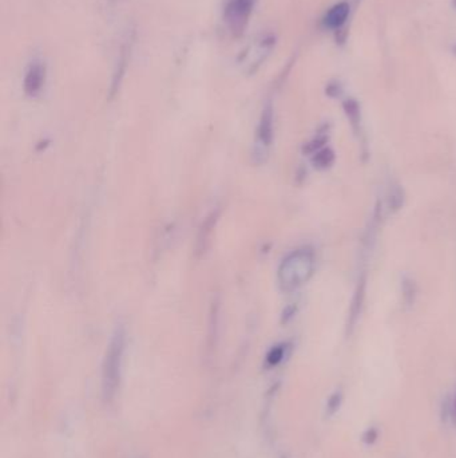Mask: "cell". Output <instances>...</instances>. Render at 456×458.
Returning <instances> with one entry per match:
<instances>
[{
	"instance_id": "cell-1",
	"label": "cell",
	"mask_w": 456,
	"mask_h": 458,
	"mask_svg": "<svg viewBox=\"0 0 456 458\" xmlns=\"http://www.w3.org/2000/svg\"><path fill=\"white\" fill-rule=\"evenodd\" d=\"M316 267L314 253L310 248H298L288 253L277 270V282L283 291L298 290L310 282Z\"/></svg>"
},
{
	"instance_id": "cell-2",
	"label": "cell",
	"mask_w": 456,
	"mask_h": 458,
	"mask_svg": "<svg viewBox=\"0 0 456 458\" xmlns=\"http://www.w3.org/2000/svg\"><path fill=\"white\" fill-rule=\"evenodd\" d=\"M126 333L124 326H117L110 338L102 369V393L104 402L110 403L115 398L121 382V373L124 366Z\"/></svg>"
},
{
	"instance_id": "cell-3",
	"label": "cell",
	"mask_w": 456,
	"mask_h": 458,
	"mask_svg": "<svg viewBox=\"0 0 456 458\" xmlns=\"http://www.w3.org/2000/svg\"><path fill=\"white\" fill-rule=\"evenodd\" d=\"M256 0H227L224 7V23L229 34L238 38L248 27Z\"/></svg>"
},
{
	"instance_id": "cell-4",
	"label": "cell",
	"mask_w": 456,
	"mask_h": 458,
	"mask_svg": "<svg viewBox=\"0 0 456 458\" xmlns=\"http://www.w3.org/2000/svg\"><path fill=\"white\" fill-rule=\"evenodd\" d=\"M273 107L268 104L260 117L258 125L256 129V137L253 144V156L257 163H264L269 156L270 146L274 137V118Z\"/></svg>"
},
{
	"instance_id": "cell-5",
	"label": "cell",
	"mask_w": 456,
	"mask_h": 458,
	"mask_svg": "<svg viewBox=\"0 0 456 458\" xmlns=\"http://www.w3.org/2000/svg\"><path fill=\"white\" fill-rule=\"evenodd\" d=\"M46 80V68L41 62L31 63L26 77H24V91L30 97H37L41 94Z\"/></svg>"
},
{
	"instance_id": "cell-6",
	"label": "cell",
	"mask_w": 456,
	"mask_h": 458,
	"mask_svg": "<svg viewBox=\"0 0 456 458\" xmlns=\"http://www.w3.org/2000/svg\"><path fill=\"white\" fill-rule=\"evenodd\" d=\"M364 292H365V279L363 277L357 286V290L354 292V296L352 299V306H351V311H350V319H348V329L350 333L352 331L357 318L360 316L361 313V307H363V302H364Z\"/></svg>"
},
{
	"instance_id": "cell-7",
	"label": "cell",
	"mask_w": 456,
	"mask_h": 458,
	"mask_svg": "<svg viewBox=\"0 0 456 458\" xmlns=\"http://www.w3.org/2000/svg\"><path fill=\"white\" fill-rule=\"evenodd\" d=\"M350 15V6L347 3H339L332 7L325 17V24L331 28H339L343 26Z\"/></svg>"
},
{
	"instance_id": "cell-8",
	"label": "cell",
	"mask_w": 456,
	"mask_h": 458,
	"mask_svg": "<svg viewBox=\"0 0 456 458\" xmlns=\"http://www.w3.org/2000/svg\"><path fill=\"white\" fill-rule=\"evenodd\" d=\"M312 163L317 169H327L334 163V152L330 147H323L314 153Z\"/></svg>"
},
{
	"instance_id": "cell-9",
	"label": "cell",
	"mask_w": 456,
	"mask_h": 458,
	"mask_svg": "<svg viewBox=\"0 0 456 458\" xmlns=\"http://www.w3.org/2000/svg\"><path fill=\"white\" fill-rule=\"evenodd\" d=\"M345 107V113L351 121L353 127L357 130V127L360 125V113H359V106L354 101H348L344 104Z\"/></svg>"
},
{
	"instance_id": "cell-10",
	"label": "cell",
	"mask_w": 456,
	"mask_h": 458,
	"mask_svg": "<svg viewBox=\"0 0 456 458\" xmlns=\"http://www.w3.org/2000/svg\"><path fill=\"white\" fill-rule=\"evenodd\" d=\"M341 401H343L341 392H334V393L332 394L331 398L328 399V403H327V410H328V414H330V416H333V414L340 409Z\"/></svg>"
},
{
	"instance_id": "cell-11",
	"label": "cell",
	"mask_w": 456,
	"mask_h": 458,
	"mask_svg": "<svg viewBox=\"0 0 456 458\" xmlns=\"http://www.w3.org/2000/svg\"><path fill=\"white\" fill-rule=\"evenodd\" d=\"M284 355H285V349H284L283 346H277V347H274V349L270 351L269 355H268V363H269L270 366H276V365H278V363L283 360Z\"/></svg>"
},
{
	"instance_id": "cell-12",
	"label": "cell",
	"mask_w": 456,
	"mask_h": 458,
	"mask_svg": "<svg viewBox=\"0 0 456 458\" xmlns=\"http://www.w3.org/2000/svg\"><path fill=\"white\" fill-rule=\"evenodd\" d=\"M401 205H403V193L399 187H396L390 197V207H392V209H399Z\"/></svg>"
},
{
	"instance_id": "cell-13",
	"label": "cell",
	"mask_w": 456,
	"mask_h": 458,
	"mask_svg": "<svg viewBox=\"0 0 456 458\" xmlns=\"http://www.w3.org/2000/svg\"><path fill=\"white\" fill-rule=\"evenodd\" d=\"M377 438V432L374 430V429H371V430H368L367 432V434H365V442H370V443H372L373 441Z\"/></svg>"
},
{
	"instance_id": "cell-14",
	"label": "cell",
	"mask_w": 456,
	"mask_h": 458,
	"mask_svg": "<svg viewBox=\"0 0 456 458\" xmlns=\"http://www.w3.org/2000/svg\"><path fill=\"white\" fill-rule=\"evenodd\" d=\"M453 416H454L456 422V396L454 398V402H453Z\"/></svg>"
}]
</instances>
